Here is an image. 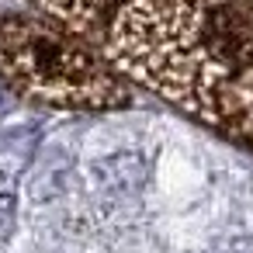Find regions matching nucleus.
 I'll return each mask as SVG.
<instances>
[{
  "label": "nucleus",
  "instance_id": "obj_1",
  "mask_svg": "<svg viewBox=\"0 0 253 253\" xmlns=\"http://www.w3.org/2000/svg\"><path fill=\"white\" fill-rule=\"evenodd\" d=\"M0 77H7L21 90L77 104L101 101L97 94L108 90V77L80 45L21 18L0 21Z\"/></svg>",
  "mask_w": 253,
  "mask_h": 253
},
{
  "label": "nucleus",
  "instance_id": "obj_2",
  "mask_svg": "<svg viewBox=\"0 0 253 253\" xmlns=\"http://www.w3.org/2000/svg\"><path fill=\"white\" fill-rule=\"evenodd\" d=\"M39 149V128L35 125H11L0 132V170L18 173L32 163Z\"/></svg>",
  "mask_w": 253,
  "mask_h": 253
},
{
  "label": "nucleus",
  "instance_id": "obj_3",
  "mask_svg": "<svg viewBox=\"0 0 253 253\" xmlns=\"http://www.w3.org/2000/svg\"><path fill=\"white\" fill-rule=\"evenodd\" d=\"M14 229V194H0V239H7Z\"/></svg>",
  "mask_w": 253,
  "mask_h": 253
}]
</instances>
